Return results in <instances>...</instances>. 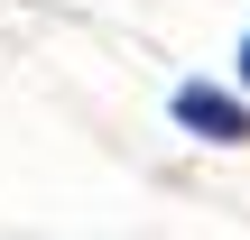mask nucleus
I'll return each instance as SVG.
<instances>
[{"label": "nucleus", "instance_id": "nucleus-1", "mask_svg": "<svg viewBox=\"0 0 250 240\" xmlns=\"http://www.w3.org/2000/svg\"><path fill=\"white\" fill-rule=\"evenodd\" d=\"M176 120H186L195 139H250V102L213 92V83H176Z\"/></svg>", "mask_w": 250, "mask_h": 240}, {"label": "nucleus", "instance_id": "nucleus-2", "mask_svg": "<svg viewBox=\"0 0 250 240\" xmlns=\"http://www.w3.org/2000/svg\"><path fill=\"white\" fill-rule=\"evenodd\" d=\"M241 92H250V37H241Z\"/></svg>", "mask_w": 250, "mask_h": 240}]
</instances>
